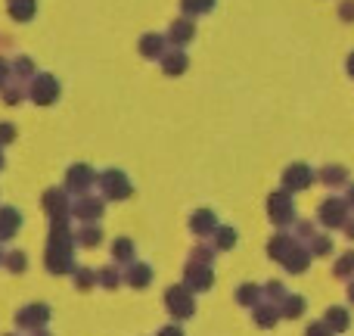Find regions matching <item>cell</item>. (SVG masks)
Instances as JSON below:
<instances>
[{
    "mask_svg": "<svg viewBox=\"0 0 354 336\" xmlns=\"http://www.w3.org/2000/svg\"><path fill=\"white\" fill-rule=\"evenodd\" d=\"M268 215L274 224L286 227L289 221L295 218V209H292V196H289V190H277V193H270L268 200Z\"/></svg>",
    "mask_w": 354,
    "mask_h": 336,
    "instance_id": "cell-7",
    "label": "cell"
},
{
    "mask_svg": "<svg viewBox=\"0 0 354 336\" xmlns=\"http://www.w3.org/2000/svg\"><path fill=\"white\" fill-rule=\"evenodd\" d=\"M156 336H183V330H180L177 324H168V327H162V330L156 333Z\"/></svg>",
    "mask_w": 354,
    "mask_h": 336,
    "instance_id": "cell-45",
    "label": "cell"
},
{
    "mask_svg": "<svg viewBox=\"0 0 354 336\" xmlns=\"http://www.w3.org/2000/svg\"><path fill=\"white\" fill-rule=\"evenodd\" d=\"M308 265H311V249H305V246H295V249L286 256L283 268H286L289 274H301V271H305Z\"/></svg>",
    "mask_w": 354,
    "mask_h": 336,
    "instance_id": "cell-22",
    "label": "cell"
},
{
    "mask_svg": "<svg viewBox=\"0 0 354 336\" xmlns=\"http://www.w3.org/2000/svg\"><path fill=\"white\" fill-rule=\"evenodd\" d=\"M301 312H305V299L301 296H286V299L280 302V318H301Z\"/></svg>",
    "mask_w": 354,
    "mask_h": 336,
    "instance_id": "cell-32",
    "label": "cell"
},
{
    "mask_svg": "<svg viewBox=\"0 0 354 336\" xmlns=\"http://www.w3.org/2000/svg\"><path fill=\"white\" fill-rule=\"evenodd\" d=\"M218 218H214L212 209H199V212L189 215V231L196 233V237H208V233L218 231Z\"/></svg>",
    "mask_w": 354,
    "mask_h": 336,
    "instance_id": "cell-16",
    "label": "cell"
},
{
    "mask_svg": "<svg viewBox=\"0 0 354 336\" xmlns=\"http://www.w3.org/2000/svg\"><path fill=\"white\" fill-rule=\"evenodd\" d=\"M97 171H93L87 162H78L66 171V193L68 196H87V190L97 184Z\"/></svg>",
    "mask_w": 354,
    "mask_h": 336,
    "instance_id": "cell-5",
    "label": "cell"
},
{
    "mask_svg": "<svg viewBox=\"0 0 354 336\" xmlns=\"http://www.w3.org/2000/svg\"><path fill=\"white\" fill-rule=\"evenodd\" d=\"M106 212V200L103 196H78L72 202V215L81 221V224H100Z\"/></svg>",
    "mask_w": 354,
    "mask_h": 336,
    "instance_id": "cell-6",
    "label": "cell"
},
{
    "mask_svg": "<svg viewBox=\"0 0 354 336\" xmlns=\"http://www.w3.org/2000/svg\"><path fill=\"white\" fill-rule=\"evenodd\" d=\"M19 227H22V215H19V209L0 206V243H6V240L16 237Z\"/></svg>",
    "mask_w": 354,
    "mask_h": 336,
    "instance_id": "cell-15",
    "label": "cell"
},
{
    "mask_svg": "<svg viewBox=\"0 0 354 336\" xmlns=\"http://www.w3.org/2000/svg\"><path fill=\"white\" fill-rule=\"evenodd\" d=\"M348 299L354 302V283H351V287H348Z\"/></svg>",
    "mask_w": 354,
    "mask_h": 336,
    "instance_id": "cell-50",
    "label": "cell"
},
{
    "mask_svg": "<svg viewBox=\"0 0 354 336\" xmlns=\"http://www.w3.org/2000/svg\"><path fill=\"white\" fill-rule=\"evenodd\" d=\"M212 258H214V249H212V246H196V249H193V256H189V262L212 265Z\"/></svg>",
    "mask_w": 354,
    "mask_h": 336,
    "instance_id": "cell-39",
    "label": "cell"
},
{
    "mask_svg": "<svg viewBox=\"0 0 354 336\" xmlns=\"http://www.w3.org/2000/svg\"><path fill=\"white\" fill-rule=\"evenodd\" d=\"M214 283V274H212V265H199V262H189L187 271H183V287L189 293H205L212 290Z\"/></svg>",
    "mask_w": 354,
    "mask_h": 336,
    "instance_id": "cell-8",
    "label": "cell"
},
{
    "mask_svg": "<svg viewBox=\"0 0 354 336\" xmlns=\"http://www.w3.org/2000/svg\"><path fill=\"white\" fill-rule=\"evenodd\" d=\"M252 315H255V324L258 327H274L277 321H280V306H274V302H261V306L252 308Z\"/></svg>",
    "mask_w": 354,
    "mask_h": 336,
    "instance_id": "cell-23",
    "label": "cell"
},
{
    "mask_svg": "<svg viewBox=\"0 0 354 336\" xmlns=\"http://www.w3.org/2000/svg\"><path fill=\"white\" fill-rule=\"evenodd\" d=\"M339 16H342L345 22H354V0H345V3H339Z\"/></svg>",
    "mask_w": 354,
    "mask_h": 336,
    "instance_id": "cell-44",
    "label": "cell"
},
{
    "mask_svg": "<svg viewBox=\"0 0 354 336\" xmlns=\"http://www.w3.org/2000/svg\"><path fill=\"white\" fill-rule=\"evenodd\" d=\"M28 100L35 106H53L59 100V81H56V75H50V72L35 75L28 85Z\"/></svg>",
    "mask_w": 354,
    "mask_h": 336,
    "instance_id": "cell-2",
    "label": "cell"
},
{
    "mask_svg": "<svg viewBox=\"0 0 354 336\" xmlns=\"http://www.w3.org/2000/svg\"><path fill=\"white\" fill-rule=\"evenodd\" d=\"M348 72H351V75H354V53H351V56H348Z\"/></svg>",
    "mask_w": 354,
    "mask_h": 336,
    "instance_id": "cell-47",
    "label": "cell"
},
{
    "mask_svg": "<svg viewBox=\"0 0 354 336\" xmlns=\"http://www.w3.org/2000/svg\"><path fill=\"white\" fill-rule=\"evenodd\" d=\"M10 75H12V66L3 60V56H0V91H3V87L10 85Z\"/></svg>",
    "mask_w": 354,
    "mask_h": 336,
    "instance_id": "cell-43",
    "label": "cell"
},
{
    "mask_svg": "<svg viewBox=\"0 0 354 336\" xmlns=\"http://www.w3.org/2000/svg\"><path fill=\"white\" fill-rule=\"evenodd\" d=\"M165 308L171 312V318L187 321V318H193L196 315V299H193V293H189L183 283H177V287L165 290Z\"/></svg>",
    "mask_w": 354,
    "mask_h": 336,
    "instance_id": "cell-4",
    "label": "cell"
},
{
    "mask_svg": "<svg viewBox=\"0 0 354 336\" xmlns=\"http://www.w3.org/2000/svg\"><path fill=\"white\" fill-rule=\"evenodd\" d=\"M305 336H333V330L324 324V321H314V324H308Z\"/></svg>",
    "mask_w": 354,
    "mask_h": 336,
    "instance_id": "cell-41",
    "label": "cell"
},
{
    "mask_svg": "<svg viewBox=\"0 0 354 336\" xmlns=\"http://www.w3.org/2000/svg\"><path fill=\"white\" fill-rule=\"evenodd\" d=\"M348 206H354V187L348 190Z\"/></svg>",
    "mask_w": 354,
    "mask_h": 336,
    "instance_id": "cell-48",
    "label": "cell"
},
{
    "mask_svg": "<svg viewBox=\"0 0 354 336\" xmlns=\"http://www.w3.org/2000/svg\"><path fill=\"white\" fill-rule=\"evenodd\" d=\"M0 265H3V249H0Z\"/></svg>",
    "mask_w": 354,
    "mask_h": 336,
    "instance_id": "cell-52",
    "label": "cell"
},
{
    "mask_svg": "<svg viewBox=\"0 0 354 336\" xmlns=\"http://www.w3.org/2000/svg\"><path fill=\"white\" fill-rule=\"evenodd\" d=\"M44 265H47L50 274H72V271H75V256L47 249V252H44Z\"/></svg>",
    "mask_w": 354,
    "mask_h": 336,
    "instance_id": "cell-18",
    "label": "cell"
},
{
    "mask_svg": "<svg viewBox=\"0 0 354 336\" xmlns=\"http://www.w3.org/2000/svg\"><path fill=\"white\" fill-rule=\"evenodd\" d=\"M72 281H75V287H78L81 293H87V290H93L100 283V277H97V271H93V268H75L72 271Z\"/></svg>",
    "mask_w": 354,
    "mask_h": 336,
    "instance_id": "cell-29",
    "label": "cell"
},
{
    "mask_svg": "<svg viewBox=\"0 0 354 336\" xmlns=\"http://www.w3.org/2000/svg\"><path fill=\"white\" fill-rule=\"evenodd\" d=\"M345 233H348V237L354 240V221H345Z\"/></svg>",
    "mask_w": 354,
    "mask_h": 336,
    "instance_id": "cell-46",
    "label": "cell"
},
{
    "mask_svg": "<svg viewBox=\"0 0 354 336\" xmlns=\"http://www.w3.org/2000/svg\"><path fill=\"white\" fill-rule=\"evenodd\" d=\"M351 274H354V252H345V256L336 262V277L345 281V277H351Z\"/></svg>",
    "mask_w": 354,
    "mask_h": 336,
    "instance_id": "cell-37",
    "label": "cell"
},
{
    "mask_svg": "<svg viewBox=\"0 0 354 336\" xmlns=\"http://www.w3.org/2000/svg\"><path fill=\"white\" fill-rule=\"evenodd\" d=\"M6 336H16V333H6Z\"/></svg>",
    "mask_w": 354,
    "mask_h": 336,
    "instance_id": "cell-53",
    "label": "cell"
},
{
    "mask_svg": "<svg viewBox=\"0 0 354 336\" xmlns=\"http://www.w3.org/2000/svg\"><path fill=\"white\" fill-rule=\"evenodd\" d=\"M12 66V75H16V81H28V78H35V60L31 56H16V60L10 62Z\"/></svg>",
    "mask_w": 354,
    "mask_h": 336,
    "instance_id": "cell-30",
    "label": "cell"
},
{
    "mask_svg": "<svg viewBox=\"0 0 354 336\" xmlns=\"http://www.w3.org/2000/svg\"><path fill=\"white\" fill-rule=\"evenodd\" d=\"M348 221V202L345 200H326L320 206V224L326 227H342Z\"/></svg>",
    "mask_w": 354,
    "mask_h": 336,
    "instance_id": "cell-12",
    "label": "cell"
},
{
    "mask_svg": "<svg viewBox=\"0 0 354 336\" xmlns=\"http://www.w3.org/2000/svg\"><path fill=\"white\" fill-rule=\"evenodd\" d=\"M35 336H50L47 330H35Z\"/></svg>",
    "mask_w": 354,
    "mask_h": 336,
    "instance_id": "cell-51",
    "label": "cell"
},
{
    "mask_svg": "<svg viewBox=\"0 0 354 336\" xmlns=\"http://www.w3.org/2000/svg\"><path fill=\"white\" fill-rule=\"evenodd\" d=\"M233 246H236V231L227 227V224H221L218 231H214V249L227 252V249H233Z\"/></svg>",
    "mask_w": 354,
    "mask_h": 336,
    "instance_id": "cell-33",
    "label": "cell"
},
{
    "mask_svg": "<svg viewBox=\"0 0 354 336\" xmlns=\"http://www.w3.org/2000/svg\"><path fill=\"white\" fill-rule=\"evenodd\" d=\"M330 249H333V243L326 237H314L311 240V252H314V256H330Z\"/></svg>",
    "mask_w": 354,
    "mask_h": 336,
    "instance_id": "cell-40",
    "label": "cell"
},
{
    "mask_svg": "<svg viewBox=\"0 0 354 336\" xmlns=\"http://www.w3.org/2000/svg\"><path fill=\"white\" fill-rule=\"evenodd\" d=\"M137 50H140V56H147V60H162V56L168 53V37H165V35H156V31H149V35L140 37Z\"/></svg>",
    "mask_w": 354,
    "mask_h": 336,
    "instance_id": "cell-13",
    "label": "cell"
},
{
    "mask_svg": "<svg viewBox=\"0 0 354 336\" xmlns=\"http://www.w3.org/2000/svg\"><path fill=\"white\" fill-rule=\"evenodd\" d=\"M75 246H78V240H75L72 227L66 224H53L50 227V237H47V249L53 252H68V256H75Z\"/></svg>",
    "mask_w": 354,
    "mask_h": 336,
    "instance_id": "cell-10",
    "label": "cell"
},
{
    "mask_svg": "<svg viewBox=\"0 0 354 336\" xmlns=\"http://www.w3.org/2000/svg\"><path fill=\"white\" fill-rule=\"evenodd\" d=\"M25 97H28V87H25L22 81H16V85H6V87H3V103H6V106H19Z\"/></svg>",
    "mask_w": 354,
    "mask_h": 336,
    "instance_id": "cell-35",
    "label": "cell"
},
{
    "mask_svg": "<svg viewBox=\"0 0 354 336\" xmlns=\"http://www.w3.org/2000/svg\"><path fill=\"white\" fill-rule=\"evenodd\" d=\"M236 302H239V306H245V308L261 306V302H264V290L258 287V283H243V287L236 290Z\"/></svg>",
    "mask_w": 354,
    "mask_h": 336,
    "instance_id": "cell-24",
    "label": "cell"
},
{
    "mask_svg": "<svg viewBox=\"0 0 354 336\" xmlns=\"http://www.w3.org/2000/svg\"><path fill=\"white\" fill-rule=\"evenodd\" d=\"M75 240H78V246L93 249V246L103 243V227H100V224H84L78 233H75Z\"/></svg>",
    "mask_w": 354,
    "mask_h": 336,
    "instance_id": "cell-28",
    "label": "cell"
},
{
    "mask_svg": "<svg viewBox=\"0 0 354 336\" xmlns=\"http://www.w3.org/2000/svg\"><path fill=\"white\" fill-rule=\"evenodd\" d=\"M100 190H103V200H131V193H134V184H131V177L124 175L122 168H106L103 175L97 177Z\"/></svg>",
    "mask_w": 354,
    "mask_h": 336,
    "instance_id": "cell-1",
    "label": "cell"
},
{
    "mask_svg": "<svg viewBox=\"0 0 354 336\" xmlns=\"http://www.w3.org/2000/svg\"><path fill=\"white\" fill-rule=\"evenodd\" d=\"M47 321H50V306H44V302H31V306L16 312V324L22 330H44Z\"/></svg>",
    "mask_w": 354,
    "mask_h": 336,
    "instance_id": "cell-9",
    "label": "cell"
},
{
    "mask_svg": "<svg viewBox=\"0 0 354 336\" xmlns=\"http://www.w3.org/2000/svg\"><path fill=\"white\" fill-rule=\"evenodd\" d=\"M324 181L326 184H342L345 181V168H326L324 171Z\"/></svg>",
    "mask_w": 354,
    "mask_h": 336,
    "instance_id": "cell-42",
    "label": "cell"
},
{
    "mask_svg": "<svg viewBox=\"0 0 354 336\" xmlns=\"http://www.w3.org/2000/svg\"><path fill=\"white\" fill-rule=\"evenodd\" d=\"M324 324L330 327L333 333H345V330H348V324H351V318H348V312H345V308L333 306V308H326V318H324Z\"/></svg>",
    "mask_w": 354,
    "mask_h": 336,
    "instance_id": "cell-25",
    "label": "cell"
},
{
    "mask_svg": "<svg viewBox=\"0 0 354 336\" xmlns=\"http://www.w3.org/2000/svg\"><path fill=\"white\" fill-rule=\"evenodd\" d=\"M187 66H189L187 53H183V50H177V47H171L165 56H162V72H165L168 78H177V75H183V72H187Z\"/></svg>",
    "mask_w": 354,
    "mask_h": 336,
    "instance_id": "cell-19",
    "label": "cell"
},
{
    "mask_svg": "<svg viewBox=\"0 0 354 336\" xmlns=\"http://www.w3.org/2000/svg\"><path fill=\"white\" fill-rule=\"evenodd\" d=\"M44 212L50 215V221L53 224H66L68 218H72V196L66 193V187H53L44 193Z\"/></svg>",
    "mask_w": 354,
    "mask_h": 336,
    "instance_id": "cell-3",
    "label": "cell"
},
{
    "mask_svg": "<svg viewBox=\"0 0 354 336\" xmlns=\"http://www.w3.org/2000/svg\"><path fill=\"white\" fill-rule=\"evenodd\" d=\"M6 12L16 22H31L37 12V0H6Z\"/></svg>",
    "mask_w": 354,
    "mask_h": 336,
    "instance_id": "cell-21",
    "label": "cell"
},
{
    "mask_svg": "<svg viewBox=\"0 0 354 336\" xmlns=\"http://www.w3.org/2000/svg\"><path fill=\"white\" fill-rule=\"evenodd\" d=\"M165 37H168V44H171V47L183 50V47H187V44L196 37V25H193V19H189V16L174 19V22L168 25V35H165Z\"/></svg>",
    "mask_w": 354,
    "mask_h": 336,
    "instance_id": "cell-11",
    "label": "cell"
},
{
    "mask_svg": "<svg viewBox=\"0 0 354 336\" xmlns=\"http://www.w3.org/2000/svg\"><path fill=\"white\" fill-rule=\"evenodd\" d=\"M311 181H314V175L308 166H289L283 171V190H289V193H292V190L311 187Z\"/></svg>",
    "mask_w": 354,
    "mask_h": 336,
    "instance_id": "cell-14",
    "label": "cell"
},
{
    "mask_svg": "<svg viewBox=\"0 0 354 336\" xmlns=\"http://www.w3.org/2000/svg\"><path fill=\"white\" fill-rule=\"evenodd\" d=\"M3 166H6V159H3V150H0V171H3Z\"/></svg>",
    "mask_w": 354,
    "mask_h": 336,
    "instance_id": "cell-49",
    "label": "cell"
},
{
    "mask_svg": "<svg viewBox=\"0 0 354 336\" xmlns=\"http://www.w3.org/2000/svg\"><path fill=\"white\" fill-rule=\"evenodd\" d=\"M295 246H299L295 243V237H289V233H277V237L268 243V252H270L274 262H286V256L295 249Z\"/></svg>",
    "mask_w": 354,
    "mask_h": 336,
    "instance_id": "cell-20",
    "label": "cell"
},
{
    "mask_svg": "<svg viewBox=\"0 0 354 336\" xmlns=\"http://www.w3.org/2000/svg\"><path fill=\"white\" fill-rule=\"evenodd\" d=\"M214 3L218 0H180V10H183V16H205V12H212L214 10Z\"/></svg>",
    "mask_w": 354,
    "mask_h": 336,
    "instance_id": "cell-31",
    "label": "cell"
},
{
    "mask_svg": "<svg viewBox=\"0 0 354 336\" xmlns=\"http://www.w3.org/2000/svg\"><path fill=\"white\" fill-rule=\"evenodd\" d=\"M112 258H115L118 265H124V268H128V265L134 262V240L118 237L115 243H112Z\"/></svg>",
    "mask_w": 354,
    "mask_h": 336,
    "instance_id": "cell-27",
    "label": "cell"
},
{
    "mask_svg": "<svg viewBox=\"0 0 354 336\" xmlns=\"http://www.w3.org/2000/svg\"><path fill=\"white\" fill-rule=\"evenodd\" d=\"M3 265H6L10 274H22V271L28 268V256H25L22 249H12V252H6L3 256Z\"/></svg>",
    "mask_w": 354,
    "mask_h": 336,
    "instance_id": "cell-34",
    "label": "cell"
},
{
    "mask_svg": "<svg viewBox=\"0 0 354 336\" xmlns=\"http://www.w3.org/2000/svg\"><path fill=\"white\" fill-rule=\"evenodd\" d=\"M16 134H19V131H16V125H12V122H0V150L10 147V143L16 141Z\"/></svg>",
    "mask_w": 354,
    "mask_h": 336,
    "instance_id": "cell-38",
    "label": "cell"
},
{
    "mask_svg": "<svg viewBox=\"0 0 354 336\" xmlns=\"http://www.w3.org/2000/svg\"><path fill=\"white\" fill-rule=\"evenodd\" d=\"M97 277H100V287L103 290H118L124 283V271L118 268V265H106V268H100Z\"/></svg>",
    "mask_w": 354,
    "mask_h": 336,
    "instance_id": "cell-26",
    "label": "cell"
},
{
    "mask_svg": "<svg viewBox=\"0 0 354 336\" xmlns=\"http://www.w3.org/2000/svg\"><path fill=\"white\" fill-rule=\"evenodd\" d=\"M124 283H128V287H134V290L149 287V283H153V268H149V265H143V262H131L128 268H124Z\"/></svg>",
    "mask_w": 354,
    "mask_h": 336,
    "instance_id": "cell-17",
    "label": "cell"
},
{
    "mask_svg": "<svg viewBox=\"0 0 354 336\" xmlns=\"http://www.w3.org/2000/svg\"><path fill=\"white\" fill-rule=\"evenodd\" d=\"M261 290H264V296H268V302H274V306H280V302L289 296L286 290H283V283H280V281H270L268 287H261Z\"/></svg>",
    "mask_w": 354,
    "mask_h": 336,
    "instance_id": "cell-36",
    "label": "cell"
}]
</instances>
